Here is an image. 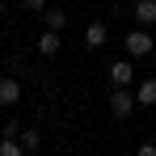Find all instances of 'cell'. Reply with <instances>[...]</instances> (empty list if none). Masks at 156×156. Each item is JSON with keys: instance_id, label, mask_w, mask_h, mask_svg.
I'll list each match as a JSON object with an SVG mask.
<instances>
[{"instance_id": "1", "label": "cell", "mask_w": 156, "mask_h": 156, "mask_svg": "<svg viewBox=\"0 0 156 156\" xmlns=\"http://www.w3.org/2000/svg\"><path fill=\"white\" fill-rule=\"evenodd\" d=\"M122 47H127V55H131V59H144V55H152V47H156V42H152V34H144V30H131Z\"/></svg>"}, {"instance_id": "2", "label": "cell", "mask_w": 156, "mask_h": 156, "mask_svg": "<svg viewBox=\"0 0 156 156\" xmlns=\"http://www.w3.org/2000/svg\"><path fill=\"white\" fill-rule=\"evenodd\" d=\"M105 105H110V118H131V110H135V97H131L127 89H114Z\"/></svg>"}, {"instance_id": "3", "label": "cell", "mask_w": 156, "mask_h": 156, "mask_svg": "<svg viewBox=\"0 0 156 156\" xmlns=\"http://www.w3.org/2000/svg\"><path fill=\"white\" fill-rule=\"evenodd\" d=\"M110 84H114V89H127V84H135V63H131V59L110 63Z\"/></svg>"}, {"instance_id": "4", "label": "cell", "mask_w": 156, "mask_h": 156, "mask_svg": "<svg viewBox=\"0 0 156 156\" xmlns=\"http://www.w3.org/2000/svg\"><path fill=\"white\" fill-rule=\"evenodd\" d=\"M17 101H21V84L0 76V105H17Z\"/></svg>"}, {"instance_id": "5", "label": "cell", "mask_w": 156, "mask_h": 156, "mask_svg": "<svg viewBox=\"0 0 156 156\" xmlns=\"http://www.w3.org/2000/svg\"><path fill=\"white\" fill-rule=\"evenodd\" d=\"M135 21L139 26H156V0H135Z\"/></svg>"}, {"instance_id": "6", "label": "cell", "mask_w": 156, "mask_h": 156, "mask_svg": "<svg viewBox=\"0 0 156 156\" xmlns=\"http://www.w3.org/2000/svg\"><path fill=\"white\" fill-rule=\"evenodd\" d=\"M34 47H38V55H55L59 47H63V38H59V30H47V34H42Z\"/></svg>"}, {"instance_id": "7", "label": "cell", "mask_w": 156, "mask_h": 156, "mask_svg": "<svg viewBox=\"0 0 156 156\" xmlns=\"http://www.w3.org/2000/svg\"><path fill=\"white\" fill-rule=\"evenodd\" d=\"M135 101H139V105H156V76H152V80H139Z\"/></svg>"}, {"instance_id": "8", "label": "cell", "mask_w": 156, "mask_h": 156, "mask_svg": "<svg viewBox=\"0 0 156 156\" xmlns=\"http://www.w3.org/2000/svg\"><path fill=\"white\" fill-rule=\"evenodd\" d=\"M42 21H47V30H59V34H63L68 13H63V9H42Z\"/></svg>"}, {"instance_id": "9", "label": "cell", "mask_w": 156, "mask_h": 156, "mask_svg": "<svg viewBox=\"0 0 156 156\" xmlns=\"http://www.w3.org/2000/svg\"><path fill=\"white\" fill-rule=\"evenodd\" d=\"M84 47H105V26L101 21H93V26L84 30Z\"/></svg>"}, {"instance_id": "10", "label": "cell", "mask_w": 156, "mask_h": 156, "mask_svg": "<svg viewBox=\"0 0 156 156\" xmlns=\"http://www.w3.org/2000/svg\"><path fill=\"white\" fill-rule=\"evenodd\" d=\"M21 148H26V152L34 156V152H38V148H42V135H38V131H34V127H30V131H21Z\"/></svg>"}, {"instance_id": "11", "label": "cell", "mask_w": 156, "mask_h": 156, "mask_svg": "<svg viewBox=\"0 0 156 156\" xmlns=\"http://www.w3.org/2000/svg\"><path fill=\"white\" fill-rule=\"evenodd\" d=\"M0 156H30V152L21 148V139H9V135H4V139H0Z\"/></svg>"}, {"instance_id": "12", "label": "cell", "mask_w": 156, "mask_h": 156, "mask_svg": "<svg viewBox=\"0 0 156 156\" xmlns=\"http://www.w3.org/2000/svg\"><path fill=\"white\" fill-rule=\"evenodd\" d=\"M21 4H26L30 13H42V9H47V0H21Z\"/></svg>"}, {"instance_id": "13", "label": "cell", "mask_w": 156, "mask_h": 156, "mask_svg": "<svg viewBox=\"0 0 156 156\" xmlns=\"http://www.w3.org/2000/svg\"><path fill=\"white\" fill-rule=\"evenodd\" d=\"M135 156H156V144H139V148H135Z\"/></svg>"}, {"instance_id": "14", "label": "cell", "mask_w": 156, "mask_h": 156, "mask_svg": "<svg viewBox=\"0 0 156 156\" xmlns=\"http://www.w3.org/2000/svg\"><path fill=\"white\" fill-rule=\"evenodd\" d=\"M4 13H9V9H4V0H0V17H4Z\"/></svg>"}]
</instances>
